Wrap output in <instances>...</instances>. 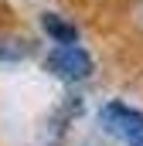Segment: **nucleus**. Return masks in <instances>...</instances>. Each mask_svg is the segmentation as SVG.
<instances>
[{
  "label": "nucleus",
  "instance_id": "nucleus-1",
  "mask_svg": "<svg viewBox=\"0 0 143 146\" xmlns=\"http://www.w3.org/2000/svg\"><path fill=\"white\" fill-rule=\"evenodd\" d=\"M44 68L55 75V78L75 85V82L92 78L96 61H92V54H89L82 44H55V48L48 51V58H44Z\"/></svg>",
  "mask_w": 143,
  "mask_h": 146
},
{
  "label": "nucleus",
  "instance_id": "nucleus-2",
  "mask_svg": "<svg viewBox=\"0 0 143 146\" xmlns=\"http://www.w3.org/2000/svg\"><path fill=\"white\" fill-rule=\"evenodd\" d=\"M99 122H102V129L109 136H116L123 146H143V112L140 109L112 99V102L102 106Z\"/></svg>",
  "mask_w": 143,
  "mask_h": 146
},
{
  "label": "nucleus",
  "instance_id": "nucleus-3",
  "mask_svg": "<svg viewBox=\"0 0 143 146\" xmlns=\"http://www.w3.org/2000/svg\"><path fill=\"white\" fill-rule=\"evenodd\" d=\"M41 31L51 37L55 44H78V27L72 24V21H65L61 14H41Z\"/></svg>",
  "mask_w": 143,
  "mask_h": 146
},
{
  "label": "nucleus",
  "instance_id": "nucleus-4",
  "mask_svg": "<svg viewBox=\"0 0 143 146\" xmlns=\"http://www.w3.org/2000/svg\"><path fill=\"white\" fill-rule=\"evenodd\" d=\"M27 54H31V41H10V37H0V65L24 61Z\"/></svg>",
  "mask_w": 143,
  "mask_h": 146
}]
</instances>
